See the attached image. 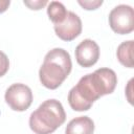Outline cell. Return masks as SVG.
Instances as JSON below:
<instances>
[{"instance_id":"cell-6","label":"cell","mask_w":134,"mask_h":134,"mask_svg":"<svg viewBox=\"0 0 134 134\" xmlns=\"http://www.w3.org/2000/svg\"><path fill=\"white\" fill-rule=\"evenodd\" d=\"M55 35L63 41H72L77 38L82 32L81 18L73 12H68L65 20L60 24L53 26Z\"/></svg>"},{"instance_id":"cell-13","label":"cell","mask_w":134,"mask_h":134,"mask_svg":"<svg viewBox=\"0 0 134 134\" xmlns=\"http://www.w3.org/2000/svg\"><path fill=\"white\" fill-rule=\"evenodd\" d=\"M24 4L30 8V9H35V10H39L41 8H43L45 5L48 4V2L46 0H31V1H27V0H24Z\"/></svg>"},{"instance_id":"cell-8","label":"cell","mask_w":134,"mask_h":134,"mask_svg":"<svg viewBox=\"0 0 134 134\" xmlns=\"http://www.w3.org/2000/svg\"><path fill=\"white\" fill-rule=\"evenodd\" d=\"M94 122L88 116H79L71 119L65 129V134H93Z\"/></svg>"},{"instance_id":"cell-4","label":"cell","mask_w":134,"mask_h":134,"mask_svg":"<svg viewBox=\"0 0 134 134\" xmlns=\"http://www.w3.org/2000/svg\"><path fill=\"white\" fill-rule=\"evenodd\" d=\"M109 25L118 35H128L134 29V10L130 5L119 4L109 14Z\"/></svg>"},{"instance_id":"cell-7","label":"cell","mask_w":134,"mask_h":134,"mask_svg":"<svg viewBox=\"0 0 134 134\" xmlns=\"http://www.w3.org/2000/svg\"><path fill=\"white\" fill-rule=\"evenodd\" d=\"M75 59L80 66L89 68L99 59V47L91 39L83 40L75 48Z\"/></svg>"},{"instance_id":"cell-3","label":"cell","mask_w":134,"mask_h":134,"mask_svg":"<svg viewBox=\"0 0 134 134\" xmlns=\"http://www.w3.org/2000/svg\"><path fill=\"white\" fill-rule=\"evenodd\" d=\"M66 120L62 104L50 98L43 102L29 116V128L35 134H51Z\"/></svg>"},{"instance_id":"cell-2","label":"cell","mask_w":134,"mask_h":134,"mask_svg":"<svg viewBox=\"0 0 134 134\" xmlns=\"http://www.w3.org/2000/svg\"><path fill=\"white\" fill-rule=\"evenodd\" d=\"M71 68L72 63L69 52L63 48H53L46 53L40 67V82L47 89L54 90L67 79Z\"/></svg>"},{"instance_id":"cell-10","label":"cell","mask_w":134,"mask_h":134,"mask_svg":"<svg viewBox=\"0 0 134 134\" xmlns=\"http://www.w3.org/2000/svg\"><path fill=\"white\" fill-rule=\"evenodd\" d=\"M67 9L64 6L63 3L58 1H51L47 4V15L49 17V20L53 24H60L62 23L66 16H67Z\"/></svg>"},{"instance_id":"cell-1","label":"cell","mask_w":134,"mask_h":134,"mask_svg":"<svg viewBox=\"0 0 134 134\" xmlns=\"http://www.w3.org/2000/svg\"><path fill=\"white\" fill-rule=\"evenodd\" d=\"M117 84L116 73L110 68H99L81 77L68 93V103L74 111H88L100 96L111 94Z\"/></svg>"},{"instance_id":"cell-9","label":"cell","mask_w":134,"mask_h":134,"mask_svg":"<svg viewBox=\"0 0 134 134\" xmlns=\"http://www.w3.org/2000/svg\"><path fill=\"white\" fill-rule=\"evenodd\" d=\"M133 40L125 41L117 47L116 55L119 63L128 68H133L134 62H133Z\"/></svg>"},{"instance_id":"cell-14","label":"cell","mask_w":134,"mask_h":134,"mask_svg":"<svg viewBox=\"0 0 134 134\" xmlns=\"http://www.w3.org/2000/svg\"><path fill=\"white\" fill-rule=\"evenodd\" d=\"M9 4H10L9 0H0V14L4 13L8 8Z\"/></svg>"},{"instance_id":"cell-5","label":"cell","mask_w":134,"mask_h":134,"mask_svg":"<svg viewBox=\"0 0 134 134\" xmlns=\"http://www.w3.org/2000/svg\"><path fill=\"white\" fill-rule=\"evenodd\" d=\"M4 98L12 110L22 112L30 107L32 103V92L25 84L16 83L6 89Z\"/></svg>"},{"instance_id":"cell-12","label":"cell","mask_w":134,"mask_h":134,"mask_svg":"<svg viewBox=\"0 0 134 134\" xmlns=\"http://www.w3.org/2000/svg\"><path fill=\"white\" fill-rule=\"evenodd\" d=\"M9 68V60L7 58V55L0 50V77L3 76Z\"/></svg>"},{"instance_id":"cell-11","label":"cell","mask_w":134,"mask_h":134,"mask_svg":"<svg viewBox=\"0 0 134 134\" xmlns=\"http://www.w3.org/2000/svg\"><path fill=\"white\" fill-rule=\"evenodd\" d=\"M77 3L85 9L87 10H93V9H96L98 8L102 4H103V1L102 0H79Z\"/></svg>"}]
</instances>
